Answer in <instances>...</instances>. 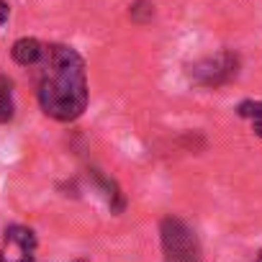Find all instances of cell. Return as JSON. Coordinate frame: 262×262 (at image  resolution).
Segmentation results:
<instances>
[{
	"label": "cell",
	"instance_id": "cell-1",
	"mask_svg": "<svg viewBox=\"0 0 262 262\" xmlns=\"http://www.w3.org/2000/svg\"><path fill=\"white\" fill-rule=\"evenodd\" d=\"M39 105L54 121H75L88 108V75L82 57L67 44H47L39 64Z\"/></svg>",
	"mask_w": 262,
	"mask_h": 262
},
{
	"label": "cell",
	"instance_id": "cell-2",
	"mask_svg": "<svg viewBox=\"0 0 262 262\" xmlns=\"http://www.w3.org/2000/svg\"><path fill=\"white\" fill-rule=\"evenodd\" d=\"M160 234H162L165 262H201V247H198L195 231L183 219H175V216L162 219Z\"/></svg>",
	"mask_w": 262,
	"mask_h": 262
},
{
	"label": "cell",
	"instance_id": "cell-3",
	"mask_svg": "<svg viewBox=\"0 0 262 262\" xmlns=\"http://www.w3.org/2000/svg\"><path fill=\"white\" fill-rule=\"evenodd\" d=\"M239 75V54L236 52H219L188 64V77L201 88H221Z\"/></svg>",
	"mask_w": 262,
	"mask_h": 262
},
{
	"label": "cell",
	"instance_id": "cell-4",
	"mask_svg": "<svg viewBox=\"0 0 262 262\" xmlns=\"http://www.w3.org/2000/svg\"><path fill=\"white\" fill-rule=\"evenodd\" d=\"M36 254V234L29 226L11 224L3 234L0 262H34Z\"/></svg>",
	"mask_w": 262,
	"mask_h": 262
},
{
	"label": "cell",
	"instance_id": "cell-5",
	"mask_svg": "<svg viewBox=\"0 0 262 262\" xmlns=\"http://www.w3.org/2000/svg\"><path fill=\"white\" fill-rule=\"evenodd\" d=\"M11 57H13V62L21 64V67H39V64L44 62V57H47V44H41V41L34 39V36H24V39L13 41Z\"/></svg>",
	"mask_w": 262,
	"mask_h": 262
},
{
	"label": "cell",
	"instance_id": "cell-6",
	"mask_svg": "<svg viewBox=\"0 0 262 262\" xmlns=\"http://www.w3.org/2000/svg\"><path fill=\"white\" fill-rule=\"evenodd\" d=\"M16 116V105H13V82L0 75V123H8Z\"/></svg>",
	"mask_w": 262,
	"mask_h": 262
},
{
	"label": "cell",
	"instance_id": "cell-7",
	"mask_svg": "<svg viewBox=\"0 0 262 262\" xmlns=\"http://www.w3.org/2000/svg\"><path fill=\"white\" fill-rule=\"evenodd\" d=\"M236 113L242 118H249L254 126V134L262 137V100H244V103H239Z\"/></svg>",
	"mask_w": 262,
	"mask_h": 262
},
{
	"label": "cell",
	"instance_id": "cell-8",
	"mask_svg": "<svg viewBox=\"0 0 262 262\" xmlns=\"http://www.w3.org/2000/svg\"><path fill=\"white\" fill-rule=\"evenodd\" d=\"M152 16H155L152 0H137V3L131 6V11H128V18L134 24H147V21H152Z\"/></svg>",
	"mask_w": 262,
	"mask_h": 262
},
{
	"label": "cell",
	"instance_id": "cell-9",
	"mask_svg": "<svg viewBox=\"0 0 262 262\" xmlns=\"http://www.w3.org/2000/svg\"><path fill=\"white\" fill-rule=\"evenodd\" d=\"M6 21H8V3L0 0V24H6Z\"/></svg>",
	"mask_w": 262,
	"mask_h": 262
},
{
	"label": "cell",
	"instance_id": "cell-10",
	"mask_svg": "<svg viewBox=\"0 0 262 262\" xmlns=\"http://www.w3.org/2000/svg\"><path fill=\"white\" fill-rule=\"evenodd\" d=\"M254 262H262V252H259V254H257V257H254Z\"/></svg>",
	"mask_w": 262,
	"mask_h": 262
}]
</instances>
